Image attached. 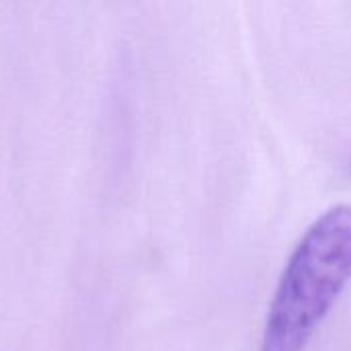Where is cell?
I'll use <instances>...</instances> for the list:
<instances>
[{
  "mask_svg": "<svg viewBox=\"0 0 351 351\" xmlns=\"http://www.w3.org/2000/svg\"><path fill=\"white\" fill-rule=\"evenodd\" d=\"M351 280V206L323 212L294 247L267 311L259 351H302Z\"/></svg>",
  "mask_w": 351,
  "mask_h": 351,
  "instance_id": "obj_1",
  "label": "cell"
}]
</instances>
